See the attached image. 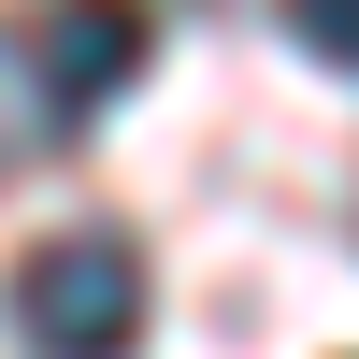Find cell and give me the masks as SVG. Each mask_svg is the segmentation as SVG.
<instances>
[{"instance_id": "cell-1", "label": "cell", "mask_w": 359, "mask_h": 359, "mask_svg": "<svg viewBox=\"0 0 359 359\" xmlns=\"http://www.w3.org/2000/svg\"><path fill=\"white\" fill-rule=\"evenodd\" d=\"M15 331L43 359H130L144 345V245L130 230H57L15 259Z\"/></svg>"}, {"instance_id": "cell-2", "label": "cell", "mask_w": 359, "mask_h": 359, "mask_svg": "<svg viewBox=\"0 0 359 359\" xmlns=\"http://www.w3.org/2000/svg\"><path fill=\"white\" fill-rule=\"evenodd\" d=\"M29 72H43V101L86 130V115L144 72V0H57V15L29 29Z\"/></svg>"}, {"instance_id": "cell-3", "label": "cell", "mask_w": 359, "mask_h": 359, "mask_svg": "<svg viewBox=\"0 0 359 359\" xmlns=\"http://www.w3.org/2000/svg\"><path fill=\"white\" fill-rule=\"evenodd\" d=\"M287 29H302L331 72H359V0H287Z\"/></svg>"}]
</instances>
